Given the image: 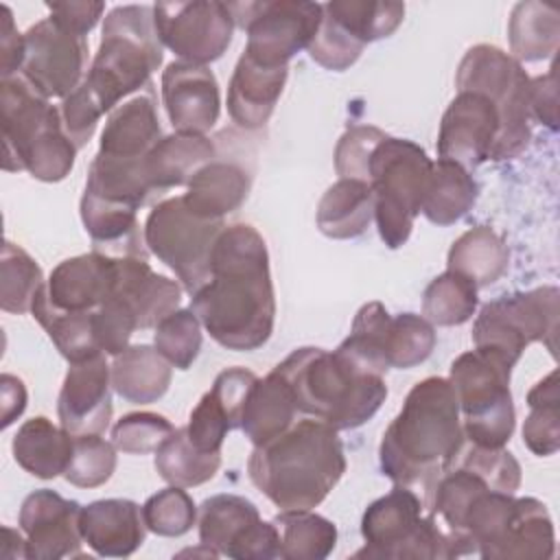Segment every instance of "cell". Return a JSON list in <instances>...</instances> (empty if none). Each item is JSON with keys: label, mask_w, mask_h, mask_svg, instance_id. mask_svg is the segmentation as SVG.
Masks as SVG:
<instances>
[{"label": "cell", "mask_w": 560, "mask_h": 560, "mask_svg": "<svg viewBox=\"0 0 560 560\" xmlns=\"http://www.w3.org/2000/svg\"><path fill=\"white\" fill-rule=\"evenodd\" d=\"M190 311L228 350L252 352L269 341L276 298L267 243L254 225L223 228L212 252L210 278L192 293Z\"/></svg>", "instance_id": "6da1fadb"}, {"label": "cell", "mask_w": 560, "mask_h": 560, "mask_svg": "<svg viewBox=\"0 0 560 560\" xmlns=\"http://www.w3.org/2000/svg\"><path fill=\"white\" fill-rule=\"evenodd\" d=\"M247 472L276 508L313 510L346 472L343 444L330 424L295 420L282 435L254 446Z\"/></svg>", "instance_id": "7a4b0ae2"}, {"label": "cell", "mask_w": 560, "mask_h": 560, "mask_svg": "<svg viewBox=\"0 0 560 560\" xmlns=\"http://www.w3.org/2000/svg\"><path fill=\"white\" fill-rule=\"evenodd\" d=\"M464 440L455 389L448 378L418 381L398 416L385 429L378 459L381 470L398 486L433 479Z\"/></svg>", "instance_id": "3957f363"}, {"label": "cell", "mask_w": 560, "mask_h": 560, "mask_svg": "<svg viewBox=\"0 0 560 560\" xmlns=\"http://www.w3.org/2000/svg\"><path fill=\"white\" fill-rule=\"evenodd\" d=\"M291 387L298 411L330 424L357 429L385 402L387 385L339 348H298L273 368Z\"/></svg>", "instance_id": "277c9868"}, {"label": "cell", "mask_w": 560, "mask_h": 560, "mask_svg": "<svg viewBox=\"0 0 560 560\" xmlns=\"http://www.w3.org/2000/svg\"><path fill=\"white\" fill-rule=\"evenodd\" d=\"M162 57L153 7H114L103 22L101 44L83 83L101 109L112 112L127 94L151 85L149 77L162 66Z\"/></svg>", "instance_id": "5b68a950"}, {"label": "cell", "mask_w": 560, "mask_h": 560, "mask_svg": "<svg viewBox=\"0 0 560 560\" xmlns=\"http://www.w3.org/2000/svg\"><path fill=\"white\" fill-rule=\"evenodd\" d=\"M424 505L409 486H398L372 501L361 518L365 547L357 558L394 560H448L457 558V547L446 527L433 516L422 514Z\"/></svg>", "instance_id": "8992f818"}, {"label": "cell", "mask_w": 560, "mask_h": 560, "mask_svg": "<svg viewBox=\"0 0 560 560\" xmlns=\"http://www.w3.org/2000/svg\"><path fill=\"white\" fill-rule=\"evenodd\" d=\"M431 158L405 138L385 136L368 162V184L374 195V221L389 249L402 247L422 210Z\"/></svg>", "instance_id": "52a82bcc"}, {"label": "cell", "mask_w": 560, "mask_h": 560, "mask_svg": "<svg viewBox=\"0 0 560 560\" xmlns=\"http://www.w3.org/2000/svg\"><path fill=\"white\" fill-rule=\"evenodd\" d=\"M457 90L486 94L499 109L501 136L492 151L494 162L521 155L532 138L529 77L510 52L499 46L477 44L459 61Z\"/></svg>", "instance_id": "ba28073f"}, {"label": "cell", "mask_w": 560, "mask_h": 560, "mask_svg": "<svg viewBox=\"0 0 560 560\" xmlns=\"http://www.w3.org/2000/svg\"><path fill=\"white\" fill-rule=\"evenodd\" d=\"M558 317L560 291L556 287L503 295L481 306L472 324L475 350L510 370L534 341H542L556 354Z\"/></svg>", "instance_id": "9c48e42d"}, {"label": "cell", "mask_w": 560, "mask_h": 560, "mask_svg": "<svg viewBox=\"0 0 560 560\" xmlns=\"http://www.w3.org/2000/svg\"><path fill=\"white\" fill-rule=\"evenodd\" d=\"M512 370L479 350L459 354L451 363V385L457 396L464 438L472 444L501 448L514 433L510 394Z\"/></svg>", "instance_id": "30bf717a"}, {"label": "cell", "mask_w": 560, "mask_h": 560, "mask_svg": "<svg viewBox=\"0 0 560 560\" xmlns=\"http://www.w3.org/2000/svg\"><path fill=\"white\" fill-rule=\"evenodd\" d=\"M223 228V219H203L186 206L184 197H171L149 212L144 243L179 278L182 287L195 293L210 278L212 252Z\"/></svg>", "instance_id": "8fae6325"}, {"label": "cell", "mask_w": 560, "mask_h": 560, "mask_svg": "<svg viewBox=\"0 0 560 560\" xmlns=\"http://www.w3.org/2000/svg\"><path fill=\"white\" fill-rule=\"evenodd\" d=\"M228 9L247 35L243 52L265 66H287L308 48L324 18V4L302 0L228 2Z\"/></svg>", "instance_id": "7c38bea8"}, {"label": "cell", "mask_w": 560, "mask_h": 560, "mask_svg": "<svg viewBox=\"0 0 560 560\" xmlns=\"http://www.w3.org/2000/svg\"><path fill=\"white\" fill-rule=\"evenodd\" d=\"M153 18L162 46L179 61L197 66L217 61L228 50L236 26L228 4L217 0L158 2Z\"/></svg>", "instance_id": "4fadbf2b"}, {"label": "cell", "mask_w": 560, "mask_h": 560, "mask_svg": "<svg viewBox=\"0 0 560 560\" xmlns=\"http://www.w3.org/2000/svg\"><path fill=\"white\" fill-rule=\"evenodd\" d=\"M199 540L219 556L271 560L280 556L276 523H265L258 508L238 494H214L199 508Z\"/></svg>", "instance_id": "5bb4252c"}, {"label": "cell", "mask_w": 560, "mask_h": 560, "mask_svg": "<svg viewBox=\"0 0 560 560\" xmlns=\"http://www.w3.org/2000/svg\"><path fill=\"white\" fill-rule=\"evenodd\" d=\"M88 52L85 37L44 18L24 33V61L18 74L46 98L63 101L83 83Z\"/></svg>", "instance_id": "9a60e30c"}, {"label": "cell", "mask_w": 560, "mask_h": 560, "mask_svg": "<svg viewBox=\"0 0 560 560\" xmlns=\"http://www.w3.org/2000/svg\"><path fill=\"white\" fill-rule=\"evenodd\" d=\"M499 136L497 105L481 92L457 90L440 122L438 155L470 171L492 158Z\"/></svg>", "instance_id": "2e32d148"}, {"label": "cell", "mask_w": 560, "mask_h": 560, "mask_svg": "<svg viewBox=\"0 0 560 560\" xmlns=\"http://www.w3.org/2000/svg\"><path fill=\"white\" fill-rule=\"evenodd\" d=\"M81 505L42 488L31 492L20 508V529L26 538V558L59 560L81 556Z\"/></svg>", "instance_id": "e0dca14e"}, {"label": "cell", "mask_w": 560, "mask_h": 560, "mask_svg": "<svg viewBox=\"0 0 560 560\" xmlns=\"http://www.w3.org/2000/svg\"><path fill=\"white\" fill-rule=\"evenodd\" d=\"M112 389V365L105 352L70 363L57 400L61 427L72 435H103L114 411Z\"/></svg>", "instance_id": "ac0fdd59"}, {"label": "cell", "mask_w": 560, "mask_h": 560, "mask_svg": "<svg viewBox=\"0 0 560 560\" xmlns=\"http://www.w3.org/2000/svg\"><path fill=\"white\" fill-rule=\"evenodd\" d=\"M61 122V112L37 92L22 74L0 79L2 168L24 171L26 151L50 127Z\"/></svg>", "instance_id": "d6986e66"}, {"label": "cell", "mask_w": 560, "mask_h": 560, "mask_svg": "<svg viewBox=\"0 0 560 560\" xmlns=\"http://www.w3.org/2000/svg\"><path fill=\"white\" fill-rule=\"evenodd\" d=\"M162 103L175 131L206 133L221 112L217 77L206 66L171 61L162 72Z\"/></svg>", "instance_id": "ffe728a7"}, {"label": "cell", "mask_w": 560, "mask_h": 560, "mask_svg": "<svg viewBox=\"0 0 560 560\" xmlns=\"http://www.w3.org/2000/svg\"><path fill=\"white\" fill-rule=\"evenodd\" d=\"M118 258L90 252L61 260L44 284L46 298L61 311H96L116 289Z\"/></svg>", "instance_id": "44dd1931"}, {"label": "cell", "mask_w": 560, "mask_h": 560, "mask_svg": "<svg viewBox=\"0 0 560 560\" xmlns=\"http://www.w3.org/2000/svg\"><path fill=\"white\" fill-rule=\"evenodd\" d=\"M83 542L98 556H131L147 536L142 508L129 499H101L81 508Z\"/></svg>", "instance_id": "7402d4cb"}, {"label": "cell", "mask_w": 560, "mask_h": 560, "mask_svg": "<svg viewBox=\"0 0 560 560\" xmlns=\"http://www.w3.org/2000/svg\"><path fill=\"white\" fill-rule=\"evenodd\" d=\"M289 66H265L241 55L228 85V112L243 129H260L284 90Z\"/></svg>", "instance_id": "603a6c76"}, {"label": "cell", "mask_w": 560, "mask_h": 560, "mask_svg": "<svg viewBox=\"0 0 560 560\" xmlns=\"http://www.w3.org/2000/svg\"><path fill=\"white\" fill-rule=\"evenodd\" d=\"M182 289L184 287H179L175 280L155 273L147 258H118V280L114 295L129 304L140 330L158 326L166 315L177 311L182 302Z\"/></svg>", "instance_id": "cb8c5ba5"}, {"label": "cell", "mask_w": 560, "mask_h": 560, "mask_svg": "<svg viewBox=\"0 0 560 560\" xmlns=\"http://www.w3.org/2000/svg\"><path fill=\"white\" fill-rule=\"evenodd\" d=\"M162 138L153 92H140L112 109L101 133L98 155L114 160H144Z\"/></svg>", "instance_id": "d4e9b609"}, {"label": "cell", "mask_w": 560, "mask_h": 560, "mask_svg": "<svg viewBox=\"0 0 560 560\" xmlns=\"http://www.w3.org/2000/svg\"><path fill=\"white\" fill-rule=\"evenodd\" d=\"M214 158V142L206 133L173 131L153 144L142 162V171L153 195L162 197L175 186H188L192 175Z\"/></svg>", "instance_id": "484cf974"}, {"label": "cell", "mask_w": 560, "mask_h": 560, "mask_svg": "<svg viewBox=\"0 0 560 560\" xmlns=\"http://www.w3.org/2000/svg\"><path fill=\"white\" fill-rule=\"evenodd\" d=\"M138 208L103 199L83 190L81 197V221L92 238L94 252L122 258L136 256L147 258L144 230H140Z\"/></svg>", "instance_id": "4316f807"}, {"label": "cell", "mask_w": 560, "mask_h": 560, "mask_svg": "<svg viewBox=\"0 0 560 560\" xmlns=\"http://www.w3.org/2000/svg\"><path fill=\"white\" fill-rule=\"evenodd\" d=\"M556 553L553 521L534 497L514 501L512 514L486 560H547Z\"/></svg>", "instance_id": "83f0119b"}, {"label": "cell", "mask_w": 560, "mask_h": 560, "mask_svg": "<svg viewBox=\"0 0 560 560\" xmlns=\"http://www.w3.org/2000/svg\"><path fill=\"white\" fill-rule=\"evenodd\" d=\"M249 188L252 173L243 164L214 158L192 175L188 192L182 197L195 214L203 219H223L241 208Z\"/></svg>", "instance_id": "f1b7e54d"}, {"label": "cell", "mask_w": 560, "mask_h": 560, "mask_svg": "<svg viewBox=\"0 0 560 560\" xmlns=\"http://www.w3.org/2000/svg\"><path fill=\"white\" fill-rule=\"evenodd\" d=\"M298 413L289 383L271 370L265 378H256L252 385L243 407L241 429L254 446H262L282 435L295 422Z\"/></svg>", "instance_id": "f546056e"}, {"label": "cell", "mask_w": 560, "mask_h": 560, "mask_svg": "<svg viewBox=\"0 0 560 560\" xmlns=\"http://www.w3.org/2000/svg\"><path fill=\"white\" fill-rule=\"evenodd\" d=\"M74 435L52 424L46 416L26 420L13 435V459L33 477L55 479L66 472L72 457Z\"/></svg>", "instance_id": "4dcf8cb0"}, {"label": "cell", "mask_w": 560, "mask_h": 560, "mask_svg": "<svg viewBox=\"0 0 560 560\" xmlns=\"http://www.w3.org/2000/svg\"><path fill=\"white\" fill-rule=\"evenodd\" d=\"M171 378L173 365L155 346H129L116 354L112 363L114 392L133 405H151L160 400L166 394Z\"/></svg>", "instance_id": "1f68e13d"}, {"label": "cell", "mask_w": 560, "mask_h": 560, "mask_svg": "<svg viewBox=\"0 0 560 560\" xmlns=\"http://www.w3.org/2000/svg\"><path fill=\"white\" fill-rule=\"evenodd\" d=\"M374 219V195L368 182L339 179L322 195L317 228L328 238H357Z\"/></svg>", "instance_id": "d6a6232c"}, {"label": "cell", "mask_w": 560, "mask_h": 560, "mask_svg": "<svg viewBox=\"0 0 560 560\" xmlns=\"http://www.w3.org/2000/svg\"><path fill=\"white\" fill-rule=\"evenodd\" d=\"M477 195L479 186L470 171L438 158V162H431L420 212L435 225H451L475 206Z\"/></svg>", "instance_id": "836d02e7"}, {"label": "cell", "mask_w": 560, "mask_h": 560, "mask_svg": "<svg viewBox=\"0 0 560 560\" xmlns=\"http://www.w3.org/2000/svg\"><path fill=\"white\" fill-rule=\"evenodd\" d=\"M510 262L505 241L488 225H477L464 232L448 249L446 265L475 282V287H488L497 282Z\"/></svg>", "instance_id": "e575fe53"}, {"label": "cell", "mask_w": 560, "mask_h": 560, "mask_svg": "<svg viewBox=\"0 0 560 560\" xmlns=\"http://www.w3.org/2000/svg\"><path fill=\"white\" fill-rule=\"evenodd\" d=\"M508 35L516 61L549 59L558 50L560 13L542 2H518L512 9Z\"/></svg>", "instance_id": "d590c367"}, {"label": "cell", "mask_w": 560, "mask_h": 560, "mask_svg": "<svg viewBox=\"0 0 560 560\" xmlns=\"http://www.w3.org/2000/svg\"><path fill=\"white\" fill-rule=\"evenodd\" d=\"M31 313L70 363L85 361L101 352L94 335V311H61L50 304L42 289Z\"/></svg>", "instance_id": "8d00e7d4"}, {"label": "cell", "mask_w": 560, "mask_h": 560, "mask_svg": "<svg viewBox=\"0 0 560 560\" xmlns=\"http://www.w3.org/2000/svg\"><path fill=\"white\" fill-rule=\"evenodd\" d=\"M280 534V558L324 560L337 545L332 521L311 510H280L273 518Z\"/></svg>", "instance_id": "74e56055"}, {"label": "cell", "mask_w": 560, "mask_h": 560, "mask_svg": "<svg viewBox=\"0 0 560 560\" xmlns=\"http://www.w3.org/2000/svg\"><path fill=\"white\" fill-rule=\"evenodd\" d=\"M221 466V453L197 448L186 429H175L155 451V470L164 481L179 488H192L210 481Z\"/></svg>", "instance_id": "f35d334b"}, {"label": "cell", "mask_w": 560, "mask_h": 560, "mask_svg": "<svg viewBox=\"0 0 560 560\" xmlns=\"http://www.w3.org/2000/svg\"><path fill=\"white\" fill-rule=\"evenodd\" d=\"M330 15L361 44L389 37L405 18V4L392 0H332L324 4Z\"/></svg>", "instance_id": "ab89813d"}, {"label": "cell", "mask_w": 560, "mask_h": 560, "mask_svg": "<svg viewBox=\"0 0 560 560\" xmlns=\"http://www.w3.org/2000/svg\"><path fill=\"white\" fill-rule=\"evenodd\" d=\"M529 416L523 424V444L538 457L560 448V385L558 370L540 378L527 394Z\"/></svg>", "instance_id": "60d3db41"}, {"label": "cell", "mask_w": 560, "mask_h": 560, "mask_svg": "<svg viewBox=\"0 0 560 560\" xmlns=\"http://www.w3.org/2000/svg\"><path fill=\"white\" fill-rule=\"evenodd\" d=\"M477 302L475 282L446 269L424 289L422 317L435 326H459L475 315Z\"/></svg>", "instance_id": "b9f144b4"}, {"label": "cell", "mask_w": 560, "mask_h": 560, "mask_svg": "<svg viewBox=\"0 0 560 560\" xmlns=\"http://www.w3.org/2000/svg\"><path fill=\"white\" fill-rule=\"evenodd\" d=\"M39 265L20 245L4 241L0 258V306L7 313L22 315L33 308L37 293L44 289Z\"/></svg>", "instance_id": "7bdbcfd3"}, {"label": "cell", "mask_w": 560, "mask_h": 560, "mask_svg": "<svg viewBox=\"0 0 560 560\" xmlns=\"http://www.w3.org/2000/svg\"><path fill=\"white\" fill-rule=\"evenodd\" d=\"M435 328L416 313L389 317L385 328V357L389 368L409 370L429 359L435 348Z\"/></svg>", "instance_id": "ee69618b"}, {"label": "cell", "mask_w": 560, "mask_h": 560, "mask_svg": "<svg viewBox=\"0 0 560 560\" xmlns=\"http://www.w3.org/2000/svg\"><path fill=\"white\" fill-rule=\"evenodd\" d=\"M153 343L173 368L188 370L201 350V322L190 308H177L155 326Z\"/></svg>", "instance_id": "f6af8a7d"}, {"label": "cell", "mask_w": 560, "mask_h": 560, "mask_svg": "<svg viewBox=\"0 0 560 560\" xmlns=\"http://www.w3.org/2000/svg\"><path fill=\"white\" fill-rule=\"evenodd\" d=\"M116 470V446L101 435H74L72 457L63 472L66 481L79 488H98Z\"/></svg>", "instance_id": "bcb514c9"}, {"label": "cell", "mask_w": 560, "mask_h": 560, "mask_svg": "<svg viewBox=\"0 0 560 560\" xmlns=\"http://www.w3.org/2000/svg\"><path fill=\"white\" fill-rule=\"evenodd\" d=\"M142 516L147 529L158 536H184L197 521V508L184 488L168 486L144 501Z\"/></svg>", "instance_id": "7dc6e473"}, {"label": "cell", "mask_w": 560, "mask_h": 560, "mask_svg": "<svg viewBox=\"0 0 560 560\" xmlns=\"http://www.w3.org/2000/svg\"><path fill=\"white\" fill-rule=\"evenodd\" d=\"M175 431V427L160 413L133 411L125 413L112 427V444L131 455L155 453L160 444Z\"/></svg>", "instance_id": "c3c4849f"}, {"label": "cell", "mask_w": 560, "mask_h": 560, "mask_svg": "<svg viewBox=\"0 0 560 560\" xmlns=\"http://www.w3.org/2000/svg\"><path fill=\"white\" fill-rule=\"evenodd\" d=\"M363 48L365 44H361L343 26H339L330 15L324 13L322 24L306 50L311 59L322 68L341 72V70H348L361 57Z\"/></svg>", "instance_id": "681fc988"}, {"label": "cell", "mask_w": 560, "mask_h": 560, "mask_svg": "<svg viewBox=\"0 0 560 560\" xmlns=\"http://www.w3.org/2000/svg\"><path fill=\"white\" fill-rule=\"evenodd\" d=\"M385 136V131L372 125L348 127L335 149V168L339 179L368 182V162Z\"/></svg>", "instance_id": "f907efd6"}, {"label": "cell", "mask_w": 560, "mask_h": 560, "mask_svg": "<svg viewBox=\"0 0 560 560\" xmlns=\"http://www.w3.org/2000/svg\"><path fill=\"white\" fill-rule=\"evenodd\" d=\"M138 330V322L129 304L112 295L101 308L94 311V335L101 352L105 354H120L125 348H129V337Z\"/></svg>", "instance_id": "816d5d0a"}, {"label": "cell", "mask_w": 560, "mask_h": 560, "mask_svg": "<svg viewBox=\"0 0 560 560\" xmlns=\"http://www.w3.org/2000/svg\"><path fill=\"white\" fill-rule=\"evenodd\" d=\"M184 429L190 442L206 453H221L223 440L228 431H232L230 420L212 392H206L201 396L197 407L190 411L188 424Z\"/></svg>", "instance_id": "f5cc1de1"}, {"label": "cell", "mask_w": 560, "mask_h": 560, "mask_svg": "<svg viewBox=\"0 0 560 560\" xmlns=\"http://www.w3.org/2000/svg\"><path fill=\"white\" fill-rule=\"evenodd\" d=\"M59 112H61L63 131L68 133V138L74 142L77 149H83L90 142V138L96 131L98 118L105 114L85 83H81L74 92H70L61 101Z\"/></svg>", "instance_id": "db71d44e"}, {"label": "cell", "mask_w": 560, "mask_h": 560, "mask_svg": "<svg viewBox=\"0 0 560 560\" xmlns=\"http://www.w3.org/2000/svg\"><path fill=\"white\" fill-rule=\"evenodd\" d=\"M256 374L252 370L245 368H228L223 370L214 383H212V394L219 400V405L223 407L230 427L232 429H241V416H243V407L247 400V394L252 389V385L256 383Z\"/></svg>", "instance_id": "11a10c76"}, {"label": "cell", "mask_w": 560, "mask_h": 560, "mask_svg": "<svg viewBox=\"0 0 560 560\" xmlns=\"http://www.w3.org/2000/svg\"><path fill=\"white\" fill-rule=\"evenodd\" d=\"M46 9L50 11V20L57 22L61 28L85 37L98 22V18L105 11L103 2H46Z\"/></svg>", "instance_id": "9f6ffc18"}, {"label": "cell", "mask_w": 560, "mask_h": 560, "mask_svg": "<svg viewBox=\"0 0 560 560\" xmlns=\"http://www.w3.org/2000/svg\"><path fill=\"white\" fill-rule=\"evenodd\" d=\"M24 61V35L15 28L13 13L7 4H0V79H9L20 72Z\"/></svg>", "instance_id": "6f0895ef"}, {"label": "cell", "mask_w": 560, "mask_h": 560, "mask_svg": "<svg viewBox=\"0 0 560 560\" xmlns=\"http://www.w3.org/2000/svg\"><path fill=\"white\" fill-rule=\"evenodd\" d=\"M556 66L545 77L529 79V112L549 129H558V90Z\"/></svg>", "instance_id": "680465c9"}, {"label": "cell", "mask_w": 560, "mask_h": 560, "mask_svg": "<svg viewBox=\"0 0 560 560\" xmlns=\"http://www.w3.org/2000/svg\"><path fill=\"white\" fill-rule=\"evenodd\" d=\"M0 409H2V429L11 427L22 411L26 409V387L13 374L0 376Z\"/></svg>", "instance_id": "91938a15"}]
</instances>
